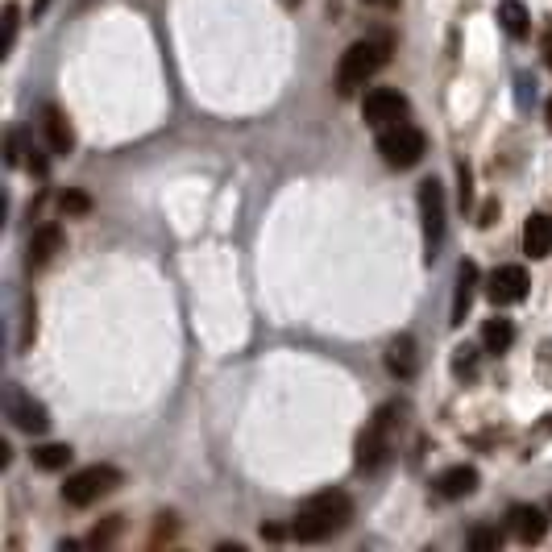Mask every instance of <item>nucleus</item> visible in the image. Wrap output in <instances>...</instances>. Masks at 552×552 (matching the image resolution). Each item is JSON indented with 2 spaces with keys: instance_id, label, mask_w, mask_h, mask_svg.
Returning a JSON list of instances; mask_svg holds the SVG:
<instances>
[{
  "instance_id": "c85d7f7f",
  "label": "nucleus",
  "mask_w": 552,
  "mask_h": 552,
  "mask_svg": "<svg viewBox=\"0 0 552 552\" xmlns=\"http://www.w3.org/2000/svg\"><path fill=\"white\" fill-rule=\"evenodd\" d=\"M544 63H548V67H552V30H548V34H544Z\"/></svg>"
},
{
  "instance_id": "6e6552de",
  "label": "nucleus",
  "mask_w": 552,
  "mask_h": 552,
  "mask_svg": "<svg viewBox=\"0 0 552 552\" xmlns=\"http://www.w3.org/2000/svg\"><path fill=\"white\" fill-rule=\"evenodd\" d=\"M5 416H9L21 432H46V428H50V411H46L34 395H25L17 382L5 391Z\"/></svg>"
},
{
  "instance_id": "1a4fd4ad",
  "label": "nucleus",
  "mask_w": 552,
  "mask_h": 552,
  "mask_svg": "<svg viewBox=\"0 0 552 552\" xmlns=\"http://www.w3.org/2000/svg\"><path fill=\"white\" fill-rule=\"evenodd\" d=\"M528 287H532V279H528V270H523V266H499L490 274L486 295H490L494 308H511V303L528 299Z\"/></svg>"
},
{
  "instance_id": "9d476101",
  "label": "nucleus",
  "mask_w": 552,
  "mask_h": 552,
  "mask_svg": "<svg viewBox=\"0 0 552 552\" xmlns=\"http://www.w3.org/2000/svg\"><path fill=\"white\" fill-rule=\"evenodd\" d=\"M507 532H511L519 544H536V540H544V532H548V515H544L540 507L519 503V507H511V515H507Z\"/></svg>"
},
{
  "instance_id": "cd10ccee",
  "label": "nucleus",
  "mask_w": 552,
  "mask_h": 552,
  "mask_svg": "<svg viewBox=\"0 0 552 552\" xmlns=\"http://www.w3.org/2000/svg\"><path fill=\"white\" fill-rule=\"evenodd\" d=\"M9 167H17V162H21V133H9Z\"/></svg>"
},
{
  "instance_id": "20e7f679",
  "label": "nucleus",
  "mask_w": 552,
  "mask_h": 552,
  "mask_svg": "<svg viewBox=\"0 0 552 552\" xmlns=\"http://www.w3.org/2000/svg\"><path fill=\"white\" fill-rule=\"evenodd\" d=\"M428 142H424V133L416 125H391V129H378V154L386 167H395V171H407V167H416V162L424 158Z\"/></svg>"
},
{
  "instance_id": "aec40b11",
  "label": "nucleus",
  "mask_w": 552,
  "mask_h": 552,
  "mask_svg": "<svg viewBox=\"0 0 552 552\" xmlns=\"http://www.w3.org/2000/svg\"><path fill=\"white\" fill-rule=\"evenodd\" d=\"M478 353H482L478 345H457L453 349V374L457 378H474L478 374Z\"/></svg>"
},
{
  "instance_id": "7c9ffc66",
  "label": "nucleus",
  "mask_w": 552,
  "mask_h": 552,
  "mask_svg": "<svg viewBox=\"0 0 552 552\" xmlns=\"http://www.w3.org/2000/svg\"><path fill=\"white\" fill-rule=\"evenodd\" d=\"M46 9H50V0H34V17H42Z\"/></svg>"
},
{
  "instance_id": "412c9836",
  "label": "nucleus",
  "mask_w": 552,
  "mask_h": 552,
  "mask_svg": "<svg viewBox=\"0 0 552 552\" xmlns=\"http://www.w3.org/2000/svg\"><path fill=\"white\" fill-rule=\"evenodd\" d=\"M59 208H63V216H88L92 212V200L84 196V191H63Z\"/></svg>"
},
{
  "instance_id": "f3484780",
  "label": "nucleus",
  "mask_w": 552,
  "mask_h": 552,
  "mask_svg": "<svg viewBox=\"0 0 552 552\" xmlns=\"http://www.w3.org/2000/svg\"><path fill=\"white\" fill-rule=\"evenodd\" d=\"M511 345H515V324H511V320L494 316V320L482 324V349H486V353H507Z\"/></svg>"
},
{
  "instance_id": "f8f14e48",
  "label": "nucleus",
  "mask_w": 552,
  "mask_h": 552,
  "mask_svg": "<svg viewBox=\"0 0 552 552\" xmlns=\"http://www.w3.org/2000/svg\"><path fill=\"white\" fill-rule=\"evenodd\" d=\"M386 370H391L399 382L416 378V370H420V353H416V337H411V333H399L391 345H386Z\"/></svg>"
},
{
  "instance_id": "a211bd4d",
  "label": "nucleus",
  "mask_w": 552,
  "mask_h": 552,
  "mask_svg": "<svg viewBox=\"0 0 552 552\" xmlns=\"http://www.w3.org/2000/svg\"><path fill=\"white\" fill-rule=\"evenodd\" d=\"M499 25L511 34V38H528L532 34V17L519 0H499Z\"/></svg>"
},
{
  "instance_id": "f03ea898",
  "label": "nucleus",
  "mask_w": 552,
  "mask_h": 552,
  "mask_svg": "<svg viewBox=\"0 0 552 552\" xmlns=\"http://www.w3.org/2000/svg\"><path fill=\"white\" fill-rule=\"evenodd\" d=\"M391 34H370V38H357L345 54H341V63H337V96H353L357 88H366L370 79L391 63Z\"/></svg>"
},
{
  "instance_id": "0eeeda50",
  "label": "nucleus",
  "mask_w": 552,
  "mask_h": 552,
  "mask_svg": "<svg viewBox=\"0 0 552 552\" xmlns=\"http://www.w3.org/2000/svg\"><path fill=\"white\" fill-rule=\"evenodd\" d=\"M362 121L370 129H391L399 121H407V96L395 92V88H374V92H366V100H362Z\"/></svg>"
},
{
  "instance_id": "6ab92c4d",
  "label": "nucleus",
  "mask_w": 552,
  "mask_h": 552,
  "mask_svg": "<svg viewBox=\"0 0 552 552\" xmlns=\"http://www.w3.org/2000/svg\"><path fill=\"white\" fill-rule=\"evenodd\" d=\"M30 457H34V465H38V469L54 474V469H67L75 453H71V445H38Z\"/></svg>"
},
{
  "instance_id": "2f4dec72",
  "label": "nucleus",
  "mask_w": 552,
  "mask_h": 552,
  "mask_svg": "<svg viewBox=\"0 0 552 552\" xmlns=\"http://www.w3.org/2000/svg\"><path fill=\"white\" fill-rule=\"evenodd\" d=\"M548 125H552V100H548Z\"/></svg>"
},
{
  "instance_id": "7ed1b4c3",
  "label": "nucleus",
  "mask_w": 552,
  "mask_h": 552,
  "mask_svg": "<svg viewBox=\"0 0 552 552\" xmlns=\"http://www.w3.org/2000/svg\"><path fill=\"white\" fill-rule=\"evenodd\" d=\"M403 403H382L374 416L366 420L362 436H357V469H366V474H374L378 465H386V457H391V432L399 428V416H403Z\"/></svg>"
},
{
  "instance_id": "39448f33",
  "label": "nucleus",
  "mask_w": 552,
  "mask_h": 552,
  "mask_svg": "<svg viewBox=\"0 0 552 552\" xmlns=\"http://www.w3.org/2000/svg\"><path fill=\"white\" fill-rule=\"evenodd\" d=\"M445 187L436 179L420 183V220H424V262L432 266L445 250Z\"/></svg>"
},
{
  "instance_id": "dca6fc26",
  "label": "nucleus",
  "mask_w": 552,
  "mask_h": 552,
  "mask_svg": "<svg viewBox=\"0 0 552 552\" xmlns=\"http://www.w3.org/2000/svg\"><path fill=\"white\" fill-rule=\"evenodd\" d=\"M59 250H63V229L59 225H42L30 237V266H46Z\"/></svg>"
},
{
  "instance_id": "5701e85b",
  "label": "nucleus",
  "mask_w": 552,
  "mask_h": 552,
  "mask_svg": "<svg viewBox=\"0 0 552 552\" xmlns=\"http://www.w3.org/2000/svg\"><path fill=\"white\" fill-rule=\"evenodd\" d=\"M117 532H121V515H113V519H108V523H104V528H96L88 544H92V548H108V544H113V540H117Z\"/></svg>"
},
{
  "instance_id": "9b49d317",
  "label": "nucleus",
  "mask_w": 552,
  "mask_h": 552,
  "mask_svg": "<svg viewBox=\"0 0 552 552\" xmlns=\"http://www.w3.org/2000/svg\"><path fill=\"white\" fill-rule=\"evenodd\" d=\"M432 490H436V499H469V494L478 490V469L474 465H453V469H445L436 482H432Z\"/></svg>"
},
{
  "instance_id": "a878e982",
  "label": "nucleus",
  "mask_w": 552,
  "mask_h": 552,
  "mask_svg": "<svg viewBox=\"0 0 552 552\" xmlns=\"http://www.w3.org/2000/svg\"><path fill=\"white\" fill-rule=\"evenodd\" d=\"M25 154H30V171H34V175H46V171H50V162L42 158V150H34V146H30Z\"/></svg>"
},
{
  "instance_id": "423d86ee",
  "label": "nucleus",
  "mask_w": 552,
  "mask_h": 552,
  "mask_svg": "<svg viewBox=\"0 0 552 552\" xmlns=\"http://www.w3.org/2000/svg\"><path fill=\"white\" fill-rule=\"evenodd\" d=\"M117 486H121V469H117V465H88V469H79V474L67 478L63 499H67L71 507H92L96 499L113 494Z\"/></svg>"
},
{
  "instance_id": "2eb2a0df",
  "label": "nucleus",
  "mask_w": 552,
  "mask_h": 552,
  "mask_svg": "<svg viewBox=\"0 0 552 552\" xmlns=\"http://www.w3.org/2000/svg\"><path fill=\"white\" fill-rule=\"evenodd\" d=\"M474 291H478V266L461 262L457 266V291H453V320L449 324H465L469 303H474Z\"/></svg>"
},
{
  "instance_id": "4be33fe9",
  "label": "nucleus",
  "mask_w": 552,
  "mask_h": 552,
  "mask_svg": "<svg viewBox=\"0 0 552 552\" xmlns=\"http://www.w3.org/2000/svg\"><path fill=\"white\" fill-rule=\"evenodd\" d=\"M499 544H503V532L499 528H474V532H469V548H478V552L499 548Z\"/></svg>"
},
{
  "instance_id": "f257e3e1",
  "label": "nucleus",
  "mask_w": 552,
  "mask_h": 552,
  "mask_svg": "<svg viewBox=\"0 0 552 552\" xmlns=\"http://www.w3.org/2000/svg\"><path fill=\"white\" fill-rule=\"evenodd\" d=\"M353 519V499L345 490H324V494H312L291 519V540L299 544H320V540H333L337 532L349 528Z\"/></svg>"
},
{
  "instance_id": "bb28decb",
  "label": "nucleus",
  "mask_w": 552,
  "mask_h": 552,
  "mask_svg": "<svg viewBox=\"0 0 552 552\" xmlns=\"http://www.w3.org/2000/svg\"><path fill=\"white\" fill-rule=\"evenodd\" d=\"M291 528H279V523H262V540H287Z\"/></svg>"
},
{
  "instance_id": "393cba45",
  "label": "nucleus",
  "mask_w": 552,
  "mask_h": 552,
  "mask_svg": "<svg viewBox=\"0 0 552 552\" xmlns=\"http://www.w3.org/2000/svg\"><path fill=\"white\" fill-rule=\"evenodd\" d=\"M457 175H461V208H469V200H474V191H469V167H465V162L457 167Z\"/></svg>"
},
{
  "instance_id": "c756f323",
  "label": "nucleus",
  "mask_w": 552,
  "mask_h": 552,
  "mask_svg": "<svg viewBox=\"0 0 552 552\" xmlns=\"http://www.w3.org/2000/svg\"><path fill=\"white\" fill-rule=\"evenodd\" d=\"M366 5H378V9H395L399 0H366Z\"/></svg>"
},
{
  "instance_id": "4468645a",
  "label": "nucleus",
  "mask_w": 552,
  "mask_h": 552,
  "mask_svg": "<svg viewBox=\"0 0 552 552\" xmlns=\"http://www.w3.org/2000/svg\"><path fill=\"white\" fill-rule=\"evenodd\" d=\"M523 254L528 258H552V216L548 212H536L528 216V225H523Z\"/></svg>"
},
{
  "instance_id": "b1692460",
  "label": "nucleus",
  "mask_w": 552,
  "mask_h": 552,
  "mask_svg": "<svg viewBox=\"0 0 552 552\" xmlns=\"http://www.w3.org/2000/svg\"><path fill=\"white\" fill-rule=\"evenodd\" d=\"M17 42V5H5V38H0V54H9Z\"/></svg>"
},
{
  "instance_id": "ddd939ff",
  "label": "nucleus",
  "mask_w": 552,
  "mask_h": 552,
  "mask_svg": "<svg viewBox=\"0 0 552 552\" xmlns=\"http://www.w3.org/2000/svg\"><path fill=\"white\" fill-rule=\"evenodd\" d=\"M42 129H46V142H50L54 154H71L75 150V129H71L63 108L42 104Z\"/></svg>"
}]
</instances>
